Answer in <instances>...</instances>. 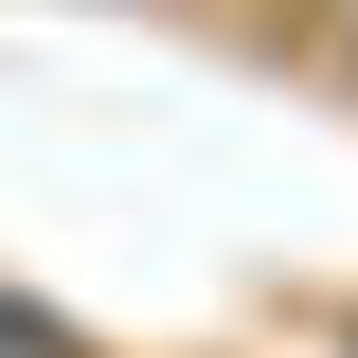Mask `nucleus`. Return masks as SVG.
Returning a JSON list of instances; mask_svg holds the SVG:
<instances>
[{"label": "nucleus", "mask_w": 358, "mask_h": 358, "mask_svg": "<svg viewBox=\"0 0 358 358\" xmlns=\"http://www.w3.org/2000/svg\"><path fill=\"white\" fill-rule=\"evenodd\" d=\"M341 90H358V0H341Z\"/></svg>", "instance_id": "obj_1"}]
</instances>
